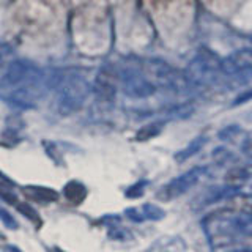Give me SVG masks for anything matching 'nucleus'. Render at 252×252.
<instances>
[{
  "instance_id": "1",
  "label": "nucleus",
  "mask_w": 252,
  "mask_h": 252,
  "mask_svg": "<svg viewBox=\"0 0 252 252\" xmlns=\"http://www.w3.org/2000/svg\"><path fill=\"white\" fill-rule=\"evenodd\" d=\"M47 90L54 93L55 110L62 117H68L82 109L92 87L79 71L65 69L47 76Z\"/></svg>"
},
{
  "instance_id": "2",
  "label": "nucleus",
  "mask_w": 252,
  "mask_h": 252,
  "mask_svg": "<svg viewBox=\"0 0 252 252\" xmlns=\"http://www.w3.org/2000/svg\"><path fill=\"white\" fill-rule=\"evenodd\" d=\"M142 68H144L147 79L155 85V89L181 93L191 87L186 79L185 71H180L178 68L162 59H147L142 63Z\"/></svg>"
},
{
  "instance_id": "3",
  "label": "nucleus",
  "mask_w": 252,
  "mask_h": 252,
  "mask_svg": "<svg viewBox=\"0 0 252 252\" xmlns=\"http://www.w3.org/2000/svg\"><path fill=\"white\" fill-rule=\"evenodd\" d=\"M47 76H44L43 69L38 68L30 60H14L8 63V66L0 74V90L8 92L18 89L22 85L46 82Z\"/></svg>"
},
{
  "instance_id": "4",
  "label": "nucleus",
  "mask_w": 252,
  "mask_h": 252,
  "mask_svg": "<svg viewBox=\"0 0 252 252\" xmlns=\"http://www.w3.org/2000/svg\"><path fill=\"white\" fill-rule=\"evenodd\" d=\"M218 69L220 71V59H218V55L207 47H202L195 54V57L189 62L188 68L185 69V74L189 85L202 87L211 81L213 74Z\"/></svg>"
},
{
  "instance_id": "5",
  "label": "nucleus",
  "mask_w": 252,
  "mask_h": 252,
  "mask_svg": "<svg viewBox=\"0 0 252 252\" xmlns=\"http://www.w3.org/2000/svg\"><path fill=\"white\" fill-rule=\"evenodd\" d=\"M118 76H120V87L131 98H148L156 92L155 85L147 79L144 68L136 63H126L122 68H118Z\"/></svg>"
},
{
  "instance_id": "6",
  "label": "nucleus",
  "mask_w": 252,
  "mask_h": 252,
  "mask_svg": "<svg viewBox=\"0 0 252 252\" xmlns=\"http://www.w3.org/2000/svg\"><path fill=\"white\" fill-rule=\"evenodd\" d=\"M207 172H208L207 165H195V167L189 169L188 172L181 173L180 177L170 180L167 185L162 186L161 191L158 192V199L169 202V200L177 199V197H180V195H183L192 186H195L197 183H199L200 178L207 175Z\"/></svg>"
},
{
  "instance_id": "7",
  "label": "nucleus",
  "mask_w": 252,
  "mask_h": 252,
  "mask_svg": "<svg viewBox=\"0 0 252 252\" xmlns=\"http://www.w3.org/2000/svg\"><path fill=\"white\" fill-rule=\"evenodd\" d=\"M118 85H120V76H118V68L110 65H102L94 77L92 92L99 102L110 104L117 98Z\"/></svg>"
},
{
  "instance_id": "8",
  "label": "nucleus",
  "mask_w": 252,
  "mask_h": 252,
  "mask_svg": "<svg viewBox=\"0 0 252 252\" xmlns=\"http://www.w3.org/2000/svg\"><path fill=\"white\" fill-rule=\"evenodd\" d=\"M220 73L225 76H248L252 73V47L238 49L220 60Z\"/></svg>"
},
{
  "instance_id": "9",
  "label": "nucleus",
  "mask_w": 252,
  "mask_h": 252,
  "mask_svg": "<svg viewBox=\"0 0 252 252\" xmlns=\"http://www.w3.org/2000/svg\"><path fill=\"white\" fill-rule=\"evenodd\" d=\"M126 216H128L134 222H142V220H158L164 218V210L159 208L158 205L145 203L144 207L129 208L126 210Z\"/></svg>"
},
{
  "instance_id": "10",
  "label": "nucleus",
  "mask_w": 252,
  "mask_h": 252,
  "mask_svg": "<svg viewBox=\"0 0 252 252\" xmlns=\"http://www.w3.org/2000/svg\"><path fill=\"white\" fill-rule=\"evenodd\" d=\"M235 191H236V188H233V186L210 188L208 191H205L199 199H197V203H199V207H207V205H211L215 202L225 199V197H228V195H232Z\"/></svg>"
},
{
  "instance_id": "11",
  "label": "nucleus",
  "mask_w": 252,
  "mask_h": 252,
  "mask_svg": "<svg viewBox=\"0 0 252 252\" xmlns=\"http://www.w3.org/2000/svg\"><path fill=\"white\" fill-rule=\"evenodd\" d=\"M24 194L33 200L39 202H55L59 199V194L51 188H44V186H27L24 188Z\"/></svg>"
},
{
  "instance_id": "12",
  "label": "nucleus",
  "mask_w": 252,
  "mask_h": 252,
  "mask_svg": "<svg viewBox=\"0 0 252 252\" xmlns=\"http://www.w3.org/2000/svg\"><path fill=\"white\" fill-rule=\"evenodd\" d=\"M205 144H207V139H205V137H197V139H194L192 142H189L188 147H185L183 150H180V152L175 155V161L183 162V161L189 159L191 156L199 153L200 150L203 148Z\"/></svg>"
},
{
  "instance_id": "13",
  "label": "nucleus",
  "mask_w": 252,
  "mask_h": 252,
  "mask_svg": "<svg viewBox=\"0 0 252 252\" xmlns=\"http://www.w3.org/2000/svg\"><path fill=\"white\" fill-rule=\"evenodd\" d=\"M87 195V189L79 181H69L65 186V197L73 203H81Z\"/></svg>"
},
{
  "instance_id": "14",
  "label": "nucleus",
  "mask_w": 252,
  "mask_h": 252,
  "mask_svg": "<svg viewBox=\"0 0 252 252\" xmlns=\"http://www.w3.org/2000/svg\"><path fill=\"white\" fill-rule=\"evenodd\" d=\"M162 128H164V122H152V123H148L145 126H142V128L136 134V139L139 142L150 140V139L156 137L158 134L162 131Z\"/></svg>"
},
{
  "instance_id": "15",
  "label": "nucleus",
  "mask_w": 252,
  "mask_h": 252,
  "mask_svg": "<svg viewBox=\"0 0 252 252\" xmlns=\"http://www.w3.org/2000/svg\"><path fill=\"white\" fill-rule=\"evenodd\" d=\"M11 183L10 181H5V185L3 183H0V197L6 202V203H10V205H18L19 200H18V197H16L14 191L11 189L10 186Z\"/></svg>"
},
{
  "instance_id": "16",
  "label": "nucleus",
  "mask_w": 252,
  "mask_h": 252,
  "mask_svg": "<svg viewBox=\"0 0 252 252\" xmlns=\"http://www.w3.org/2000/svg\"><path fill=\"white\" fill-rule=\"evenodd\" d=\"M16 208H18L27 219H30L32 222L39 224V218H38V215H36V211H35L33 208H32L29 203H18V205H16Z\"/></svg>"
},
{
  "instance_id": "17",
  "label": "nucleus",
  "mask_w": 252,
  "mask_h": 252,
  "mask_svg": "<svg viewBox=\"0 0 252 252\" xmlns=\"http://www.w3.org/2000/svg\"><path fill=\"white\" fill-rule=\"evenodd\" d=\"M0 220L3 222V225L6 228H10V230H16L19 225L16 222V219L13 218V215L10 211H6L5 208H0Z\"/></svg>"
},
{
  "instance_id": "18",
  "label": "nucleus",
  "mask_w": 252,
  "mask_h": 252,
  "mask_svg": "<svg viewBox=\"0 0 252 252\" xmlns=\"http://www.w3.org/2000/svg\"><path fill=\"white\" fill-rule=\"evenodd\" d=\"M147 185V181H139V183L132 185L128 191H126V195L131 197V199H136V197H140L144 194V186Z\"/></svg>"
},
{
  "instance_id": "19",
  "label": "nucleus",
  "mask_w": 252,
  "mask_h": 252,
  "mask_svg": "<svg viewBox=\"0 0 252 252\" xmlns=\"http://www.w3.org/2000/svg\"><path fill=\"white\" fill-rule=\"evenodd\" d=\"M240 132V128L236 125H232V126H227V128H224L222 131L219 132V139H222V140H227V139H230L233 137L235 134H238Z\"/></svg>"
},
{
  "instance_id": "20",
  "label": "nucleus",
  "mask_w": 252,
  "mask_h": 252,
  "mask_svg": "<svg viewBox=\"0 0 252 252\" xmlns=\"http://www.w3.org/2000/svg\"><path fill=\"white\" fill-rule=\"evenodd\" d=\"M252 99V89H248L244 90L243 93H240L238 96H236L232 102V106H240V104H244V102H248Z\"/></svg>"
},
{
  "instance_id": "21",
  "label": "nucleus",
  "mask_w": 252,
  "mask_h": 252,
  "mask_svg": "<svg viewBox=\"0 0 252 252\" xmlns=\"http://www.w3.org/2000/svg\"><path fill=\"white\" fill-rule=\"evenodd\" d=\"M230 153L227 152L225 148H216L215 153H213V158H215V161H218L219 164H224L227 159H230Z\"/></svg>"
},
{
  "instance_id": "22",
  "label": "nucleus",
  "mask_w": 252,
  "mask_h": 252,
  "mask_svg": "<svg viewBox=\"0 0 252 252\" xmlns=\"http://www.w3.org/2000/svg\"><path fill=\"white\" fill-rule=\"evenodd\" d=\"M0 65H2V54H0Z\"/></svg>"
}]
</instances>
